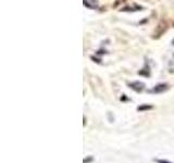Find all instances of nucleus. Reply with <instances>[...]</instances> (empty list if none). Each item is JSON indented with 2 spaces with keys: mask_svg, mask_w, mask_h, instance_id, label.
Wrapping results in <instances>:
<instances>
[{
  "mask_svg": "<svg viewBox=\"0 0 174 163\" xmlns=\"http://www.w3.org/2000/svg\"><path fill=\"white\" fill-rule=\"evenodd\" d=\"M156 162L157 163H172V162H170V161H166V160H160V159H156Z\"/></svg>",
  "mask_w": 174,
  "mask_h": 163,
  "instance_id": "obj_7",
  "label": "nucleus"
},
{
  "mask_svg": "<svg viewBox=\"0 0 174 163\" xmlns=\"http://www.w3.org/2000/svg\"><path fill=\"white\" fill-rule=\"evenodd\" d=\"M173 45H174V39H173Z\"/></svg>",
  "mask_w": 174,
  "mask_h": 163,
  "instance_id": "obj_8",
  "label": "nucleus"
},
{
  "mask_svg": "<svg viewBox=\"0 0 174 163\" xmlns=\"http://www.w3.org/2000/svg\"><path fill=\"white\" fill-rule=\"evenodd\" d=\"M166 89H168V85H166V84H158L157 86L154 87L151 92H154V94H160V92H166Z\"/></svg>",
  "mask_w": 174,
  "mask_h": 163,
  "instance_id": "obj_2",
  "label": "nucleus"
},
{
  "mask_svg": "<svg viewBox=\"0 0 174 163\" xmlns=\"http://www.w3.org/2000/svg\"><path fill=\"white\" fill-rule=\"evenodd\" d=\"M152 109V106H148V104H143V106H139L137 108L138 111H144V110H150Z\"/></svg>",
  "mask_w": 174,
  "mask_h": 163,
  "instance_id": "obj_5",
  "label": "nucleus"
},
{
  "mask_svg": "<svg viewBox=\"0 0 174 163\" xmlns=\"http://www.w3.org/2000/svg\"><path fill=\"white\" fill-rule=\"evenodd\" d=\"M129 86L131 87L133 90L137 92H143L144 88H145V84L143 82H139V80H136V82H132V83H129Z\"/></svg>",
  "mask_w": 174,
  "mask_h": 163,
  "instance_id": "obj_1",
  "label": "nucleus"
},
{
  "mask_svg": "<svg viewBox=\"0 0 174 163\" xmlns=\"http://www.w3.org/2000/svg\"><path fill=\"white\" fill-rule=\"evenodd\" d=\"M138 74L139 75H144V76H147L148 77L149 75H150V71H149V66L147 68V63H146L145 68H144L143 70H140L139 72H138Z\"/></svg>",
  "mask_w": 174,
  "mask_h": 163,
  "instance_id": "obj_4",
  "label": "nucleus"
},
{
  "mask_svg": "<svg viewBox=\"0 0 174 163\" xmlns=\"http://www.w3.org/2000/svg\"><path fill=\"white\" fill-rule=\"evenodd\" d=\"M94 160V158L91 157V155H89L88 158H85V159H84V161H83V163H90L91 161Z\"/></svg>",
  "mask_w": 174,
  "mask_h": 163,
  "instance_id": "obj_6",
  "label": "nucleus"
},
{
  "mask_svg": "<svg viewBox=\"0 0 174 163\" xmlns=\"http://www.w3.org/2000/svg\"><path fill=\"white\" fill-rule=\"evenodd\" d=\"M84 6L88 9H96L98 7L97 0H84Z\"/></svg>",
  "mask_w": 174,
  "mask_h": 163,
  "instance_id": "obj_3",
  "label": "nucleus"
}]
</instances>
